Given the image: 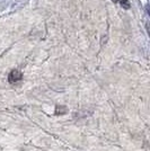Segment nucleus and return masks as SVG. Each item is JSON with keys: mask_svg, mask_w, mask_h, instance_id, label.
<instances>
[{"mask_svg": "<svg viewBox=\"0 0 150 151\" xmlns=\"http://www.w3.org/2000/svg\"><path fill=\"white\" fill-rule=\"evenodd\" d=\"M22 77H23L22 72H19V71H17V70H14V71L10 72V75H9V81L17 82L22 79Z\"/></svg>", "mask_w": 150, "mask_h": 151, "instance_id": "obj_1", "label": "nucleus"}, {"mask_svg": "<svg viewBox=\"0 0 150 151\" xmlns=\"http://www.w3.org/2000/svg\"><path fill=\"white\" fill-rule=\"evenodd\" d=\"M113 1H114V2H119V4H121V6L123 7V8H129V7H130L128 0H113Z\"/></svg>", "mask_w": 150, "mask_h": 151, "instance_id": "obj_2", "label": "nucleus"}]
</instances>
